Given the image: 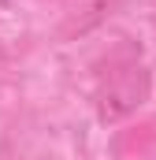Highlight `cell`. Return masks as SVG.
<instances>
[{
	"instance_id": "obj_1",
	"label": "cell",
	"mask_w": 156,
	"mask_h": 160,
	"mask_svg": "<svg viewBox=\"0 0 156 160\" xmlns=\"http://www.w3.org/2000/svg\"><path fill=\"white\" fill-rule=\"evenodd\" d=\"M153 93V75L141 67V48L123 45L115 56H108V71H100L97 86V116L104 123H119L134 116Z\"/></svg>"
},
{
	"instance_id": "obj_2",
	"label": "cell",
	"mask_w": 156,
	"mask_h": 160,
	"mask_svg": "<svg viewBox=\"0 0 156 160\" xmlns=\"http://www.w3.org/2000/svg\"><path fill=\"white\" fill-rule=\"evenodd\" d=\"M119 4H123V0H85L75 15L60 26V41H75V38H82V34H89V30H97L108 15H115Z\"/></svg>"
},
{
	"instance_id": "obj_3",
	"label": "cell",
	"mask_w": 156,
	"mask_h": 160,
	"mask_svg": "<svg viewBox=\"0 0 156 160\" xmlns=\"http://www.w3.org/2000/svg\"><path fill=\"white\" fill-rule=\"evenodd\" d=\"M0 63H4V45H0Z\"/></svg>"
},
{
	"instance_id": "obj_4",
	"label": "cell",
	"mask_w": 156,
	"mask_h": 160,
	"mask_svg": "<svg viewBox=\"0 0 156 160\" xmlns=\"http://www.w3.org/2000/svg\"><path fill=\"white\" fill-rule=\"evenodd\" d=\"M153 22H156V19H153Z\"/></svg>"
}]
</instances>
